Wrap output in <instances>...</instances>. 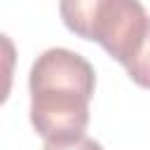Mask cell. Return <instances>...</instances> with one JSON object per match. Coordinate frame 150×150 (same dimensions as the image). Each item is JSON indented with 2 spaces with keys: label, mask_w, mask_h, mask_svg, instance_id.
Segmentation results:
<instances>
[{
  "label": "cell",
  "mask_w": 150,
  "mask_h": 150,
  "mask_svg": "<svg viewBox=\"0 0 150 150\" xmlns=\"http://www.w3.org/2000/svg\"><path fill=\"white\" fill-rule=\"evenodd\" d=\"M127 73L138 87L150 89V23H148V33H145V40H143L138 54L127 66Z\"/></svg>",
  "instance_id": "277c9868"
},
{
  "label": "cell",
  "mask_w": 150,
  "mask_h": 150,
  "mask_svg": "<svg viewBox=\"0 0 150 150\" xmlns=\"http://www.w3.org/2000/svg\"><path fill=\"white\" fill-rule=\"evenodd\" d=\"M42 150H103V148L94 138L80 136V138H73V141H47Z\"/></svg>",
  "instance_id": "5b68a950"
},
{
  "label": "cell",
  "mask_w": 150,
  "mask_h": 150,
  "mask_svg": "<svg viewBox=\"0 0 150 150\" xmlns=\"http://www.w3.org/2000/svg\"><path fill=\"white\" fill-rule=\"evenodd\" d=\"M96 75L77 52L54 47L42 52L28 77L30 122L45 141H73L84 136Z\"/></svg>",
  "instance_id": "6da1fadb"
},
{
  "label": "cell",
  "mask_w": 150,
  "mask_h": 150,
  "mask_svg": "<svg viewBox=\"0 0 150 150\" xmlns=\"http://www.w3.org/2000/svg\"><path fill=\"white\" fill-rule=\"evenodd\" d=\"M148 23L150 16L145 14L141 0H103L94 16L89 40L98 42L127 68L145 40Z\"/></svg>",
  "instance_id": "7a4b0ae2"
},
{
  "label": "cell",
  "mask_w": 150,
  "mask_h": 150,
  "mask_svg": "<svg viewBox=\"0 0 150 150\" xmlns=\"http://www.w3.org/2000/svg\"><path fill=\"white\" fill-rule=\"evenodd\" d=\"M101 2L103 0H59V12H61L66 28L70 33L89 40L94 16H96Z\"/></svg>",
  "instance_id": "3957f363"
}]
</instances>
